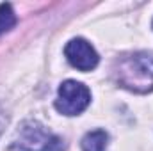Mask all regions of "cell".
Masks as SVG:
<instances>
[{
  "instance_id": "1",
  "label": "cell",
  "mask_w": 153,
  "mask_h": 151,
  "mask_svg": "<svg viewBox=\"0 0 153 151\" xmlns=\"http://www.w3.org/2000/svg\"><path fill=\"white\" fill-rule=\"evenodd\" d=\"M64 144L59 137L45 130L38 121H25L16 132L11 151H62Z\"/></svg>"
},
{
  "instance_id": "2",
  "label": "cell",
  "mask_w": 153,
  "mask_h": 151,
  "mask_svg": "<svg viewBox=\"0 0 153 151\" xmlns=\"http://www.w3.org/2000/svg\"><path fill=\"white\" fill-rule=\"evenodd\" d=\"M91 103V91L76 80H66L59 87L55 109L64 115H78Z\"/></svg>"
},
{
  "instance_id": "3",
  "label": "cell",
  "mask_w": 153,
  "mask_h": 151,
  "mask_svg": "<svg viewBox=\"0 0 153 151\" xmlns=\"http://www.w3.org/2000/svg\"><path fill=\"white\" fill-rule=\"evenodd\" d=\"M64 55L70 61V64L80 71L94 70L98 66V61H100V57H98L96 50L91 46V43H87L82 38L71 39L64 48Z\"/></svg>"
},
{
  "instance_id": "4",
  "label": "cell",
  "mask_w": 153,
  "mask_h": 151,
  "mask_svg": "<svg viewBox=\"0 0 153 151\" xmlns=\"http://www.w3.org/2000/svg\"><path fill=\"white\" fill-rule=\"evenodd\" d=\"M128 71H135L130 89H135V85H152L153 87V52L135 53L130 59Z\"/></svg>"
},
{
  "instance_id": "5",
  "label": "cell",
  "mask_w": 153,
  "mask_h": 151,
  "mask_svg": "<svg viewBox=\"0 0 153 151\" xmlns=\"http://www.w3.org/2000/svg\"><path fill=\"white\" fill-rule=\"evenodd\" d=\"M109 135L103 130L87 132L82 139V151H105Z\"/></svg>"
},
{
  "instance_id": "6",
  "label": "cell",
  "mask_w": 153,
  "mask_h": 151,
  "mask_svg": "<svg viewBox=\"0 0 153 151\" xmlns=\"http://www.w3.org/2000/svg\"><path fill=\"white\" fill-rule=\"evenodd\" d=\"M16 25V14L11 4H0V36Z\"/></svg>"
}]
</instances>
